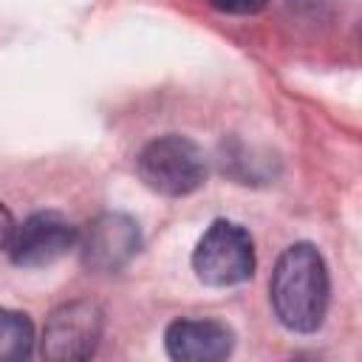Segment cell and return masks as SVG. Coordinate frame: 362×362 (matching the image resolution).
<instances>
[{
    "mask_svg": "<svg viewBox=\"0 0 362 362\" xmlns=\"http://www.w3.org/2000/svg\"><path fill=\"white\" fill-rule=\"evenodd\" d=\"M328 269L317 246L303 240L277 257L269 294L280 325L297 334L317 331L328 311Z\"/></svg>",
    "mask_w": 362,
    "mask_h": 362,
    "instance_id": "cell-1",
    "label": "cell"
},
{
    "mask_svg": "<svg viewBox=\"0 0 362 362\" xmlns=\"http://www.w3.org/2000/svg\"><path fill=\"white\" fill-rule=\"evenodd\" d=\"M136 170L147 189L170 198L189 195L206 181V158L201 147L175 133L153 139L139 153Z\"/></svg>",
    "mask_w": 362,
    "mask_h": 362,
    "instance_id": "cell-2",
    "label": "cell"
},
{
    "mask_svg": "<svg viewBox=\"0 0 362 362\" xmlns=\"http://www.w3.org/2000/svg\"><path fill=\"white\" fill-rule=\"evenodd\" d=\"M195 277L206 286H238L255 274V243L252 235L235 221H215L192 252Z\"/></svg>",
    "mask_w": 362,
    "mask_h": 362,
    "instance_id": "cell-3",
    "label": "cell"
},
{
    "mask_svg": "<svg viewBox=\"0 0 362 362\" xmlns=\"http://www.w3.org/2000/svg\"><path fill=\"white\" fill-rule=\"evenodd\" d=\"M102 339V311L93 303L74 300L51 311L42 328L40 354L54 362H74L93 356Z\"/></svg>",
    "mask_w": 362,
    "mask_h": 362,
    "instance_id": "cell-4",
    "label": "cell"
},
{
    "mask_svg": "<svg viewBox=\"0 0 362 362\" xmlns=\"http://www.w3.org/2000/svg\"><path fill=\"white\" fill-rule=\"evenodd\" d=\"M79 243V229L54 209L34 212L28 215L20 226H14L11 240H8V257L11 263L23 269H40L51 266Z\"/></svg>",
    "mask_w": 362,
    "mask_h": 362,
    "instance_id": "cell-5",
    "label": "cell"
},
{
    "mask_svg": "<svg viewBox=\"0 0 362 362\" xmlns=\"http://www.w3.org/2000/svg\"><path fill=\"white\" fill-rule=\"evenodd\" d=\"M76 246L82 252V263L90 272H119L136 257L141 246V232L133 218L122 212H105L93 218L85 232H79Z\"/></svg>",
    "mask_w": 362,
    "mask_h": 362,
    "instance_id": "cell-6",
    "label": "cell"
},
{
    "mask_svg": "<svg viewBox=\"0 0 362 362\" xmlns=\"http://www.w3.org/2000/svg\"><path fill=\"white\" fill-rule=\"evenodd\" d=\"M164 348L178 362H218L235 348V334L221 320H175L164 331Z\"/></svg>",
    "mask_w": 362,
    "mask_h": 362,
    "instance_id": "cell-7",
    "label": "cell"
},
{
    "mask_svg": "<svg viewBox=\"0 0 362 362\" xmlns=\"http://www.w3.org/2000/svg\"><path fill=\"white\" fill-rule=\"evenodd\" d=\"M34 351V325L25 314L0 308V362L25 359Z\"/></svg>",
    "mask_w": 362,
    "mask_h": 362,
    "instance_id": "cell-8",
    "label": "cell"
},
{
    "mask_svg": "<svg viewBox=\"0 0 362 362\" xmlns=\"http://www.w3.org/2000/svg\"><path fill=\"white\" fill-rule=\"evenodd\" d=\"M206 3L223 14H257L266 8L269 0H206Z\"/></svg>",
    "mask_w": 362,
    "mask_h": 362,
    "instance_id": "cell-9",
    "label": "cell"
},
{
    "mask_svg": "<svg viewBox=\"0 0 362 362\" xmlns=\"http://www.w3.org/2000/svg\"><path fill=\"white\" fill-rule=\"evenodd\" d=\"M14 218H11V212L0 204V249H6L8 246V240H11V232H14Z\"/></svg>",
    "mask_w": 362,
    "mask_h": 362,
    "instance_id": "cell-10",
    "label": "cell"
}]
</instances>
